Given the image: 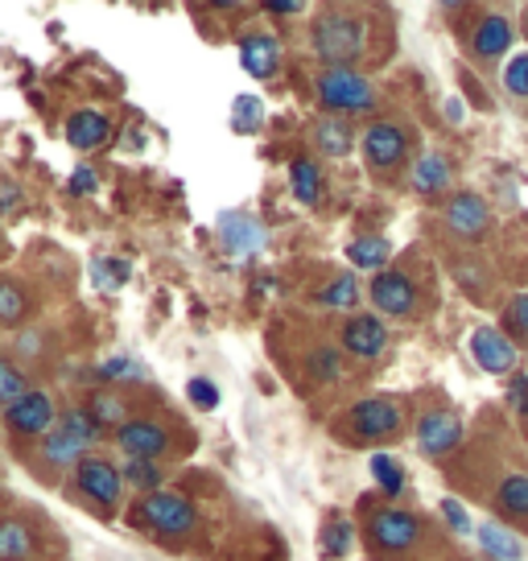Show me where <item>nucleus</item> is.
Listing matches in <instances>:
<instances>
[{
	"instance_id": "obj_1",
	"label": "nucleus",
	"mask_w": 528,
	"mask_h": 561,
	"mask_svg": "<svg viewBox=\"0 0 528 561\" xmlns=\"http://www.w3.org/2000/svg\"><path fill=\"white\" fill-rule=\"evenodd\" d=\"M314 50L326 67H352L368 46V25L347 9H326L314 21Z\"/></svg>"
},
{
	"instance_id": "obj_2",
	"label": "nucleus",
	"mask_w": 528,
	"mask_h": 561,
	"mask_svg": "<svg viewBox=\"0 0 528 561\" xmlns=\"http://www.w3.org/2000/svg\"><path fill=\"white\" fill-rule=\"evenodd\" d=\"M100 425L91 417L88 409H71V413H62L58 425H54L50 434L42 438V458L50 462V467H79L83 462V450H91L95 442H100Z\"/></svg>"
},
{
	"instance_id": "obj_3",
	"label": "nucleus",
	"mask_w": 528,
	"mask_h": 561,
	"mask_svg": "<svg viewBox=\"0 0 528 561\" xmlns=\"http://www.w3.org/2000/svg\"><path fill=\"white\" fill-rule=\"evenodd\" d=\"M318 100L322 107H331L335 116H355V112H368L376 104V88H371L368 75H359L355 67H326L318 75Z\"/></svg>"
},
{
	"instance_id": "obj_4",
	"label": "nucleus",
	"mask_w": 528,
	"mask_h": 561,
	"mask_svg": "<svg viewBox=\"0 0 528 561\" xmlns=\"http://www.w3.org/2000/svg\"><path fill=\"white\" fill-rule=\"evenodd\" d=\"M137 525L158 533V537H191L198 528V512H194L191 500L182 495H170V491H153V495H141V504L133 508Z\"/></svg>"
},
{
	"instance_id": "obj_5",
	"label": "nucleus",
	"mask_w": 528,
	"mask_h": 561,
	"mask_svg": "<svg viewBox=\"0 0 528 561\" xmlns=\"http://www.w3.org/2000/svg\"><path fill=\"white\" fill-rule=\"evenodd\" d=\"M368 545L376 553H388V558H401V553H413L417 541H422V516L405 508H376L368 516Z\"/></svg>"
},
{
	"instance_id": "obj_6",
	"label": "nucleus",
	"mask_w": 528,
	"mask_h": 561,
	"mask_svg": "<svg viewBox=\"0 0 528 561\" xmlns=\"http://www.w3.org/2000/svg\"><path fill=\"white\" fill-rule=\"evenodd\" d=\"M401 421H405L401 404L388 401V397H368V401H355L352 409H347V425H352L355 438H364V442L397 438Z\"/></svg>"
},
{
	"instance_id": "obj_7",
	"label": "nucleus",
	"mask_w": 528,
	"mask_h": 561,
	"mask_svg": "<svg viewBox=\"0 0 528 561\" xmlns=\"http://www.w3.org/2000/svg\"><path fill=\"white\" fill-rule=\"evenodd\" d=\"M4 425H9V434L13 438H46L54 425H58V409H54V397L50 392H37L30 388L18 404H9L4 409Z\"/></svg>"
},
{
	"instance_id": "obj_8",
	"label": "nucleus",
	"mask_w": 528,
	"mask_h": 561,
	"mask_svg": "<svg viewBox=\"0 0 528 561\" xmlns=\"http://www.w3.org/2000/svg\"><path fill=\"white\" fill-rule=\"evenodd\" d=\"M116 446L124 450V458H141V462H158V458L170 455V430L153 417H128L116 430Z\"/></svg>"
},
{
	"instance_id": "obj_9",
	"label": "nucleus",
	"mask_w": 528,
	"mask_h": 561,
	"mask_svg": "<svg viewBox=\"0 0 528 561\" xmlns=\"http://www.w3.org/2000/svg\"><path fill=\"white\" fill-rule=\"evenodd\" d=\"M368 298L376 301V310L388 318H413L417 314V285L401 273V268H384L376 273L368 285Z\"/></svg>"
},
{
	"instance_id": "obj_10",
	"label": "nucleus",
	"mask_w": 528,
	"mask_h": 561,
	"mask_svg": "<svg viewBox=\"0 0 528 561\" xmlns=\"http://www.w3.org/2000/svg\"><path fill=\"white\" fill-rule=\"evenodd\" d=\"M364 158H368V165L376 174H392L409 158V133L401 124L376 121L364 133Z\"/></svg>"
},
{
	"instance_id": "obj_11",
	"label": "nucleus",
	"mask_w": 528,
	"mask_h": 561,
	"mask_svg": "<svg viewBox=\"0 0 528 561\" xmlns=\"http://www.w3.org/2000/svg\"><path fill=\"white\" fill-rule=\"evenodd\" d=\"M74 488L88 495L95 508L112 512L116 508V500H120V488H124V474L107 462V458H83L79 467H74Z\"/></svg>"
},
{
	"instance_id": "obj_12",
	"label": "nucleus",
	"mask_w": 528,
	"mask_h": 561,
	"mask_svg": "<svg viewBox=\"0 0 528 561\" xmlns=\"http://www.w3.org/2000/svg\"><path fill=\"white\" fill-rule=\"evenodd\" d=\"M446 231L458 240H483L492 231V207L471 191H458L446 203Z\"/></svg>"
},
{
	"instance_id": "obj_13",
	"label": "nucleus",
	"mask_w": 528,
	"mask_h": 561,
	"mask_svg": "<svg viewBox=\"0 0 528 561\" xmlns=\"http://www.w3.org/2000/svg\"><path fill=\"white\" fill-rule=\"evenodd\" d=\"M471 359H475L483 371L504 376V371H516L520 351H516V343H512L504 331H495V327H479V331L471 334Z\"/></svg>"
},
{
	"instance_id": "obj_14",
	"label": "nucleus",
	"mask_w": 528,
	"mask_h": 561,
	"mask_svg": "<svg viewBox=\"0 0 528 561\" xmlns=\"http://www.w3.org/2000/svg\"><path fill=\"white\" fill-rule=\"evenodd\" d=\"M343 351L355 359H380L388 347V327L376 314H355L343 322Z\"/></svg>"
},
{
	"instance_id": "obj_15",
	"label": "nucleus",
	"mask_w": 528,
	"mask_h": 561,
	"mask_svg": "<svg viewBox=\"0 0 528 561\" xmlns=\"http://www.w3.org/2000/svg\"><path fill=\"white\" fill-rule=\"evenodd\" d=\"M458 442H462V421H458L455 413L434 409V413H425V417L417 421V446H422L425 458L450 455Z\"/></svg>"
},
{
	"instance_id": "obj_16",
	"label": "nucleus",
	"mask_w": 528,
	"mask_h": 561,
	"mask_svg": "<svg viewBox=\"0 0 528 561\" xmlns=\"http://www.w3.org/2000/svg\"><path fill=\"white\" fill-rule=\"evenodd\" d=\"M219 240L231 256H252L264 244V228L244 210H228V215H219Z\"/></svg>"
},
{
	"instance_id": "obj_17",
	"label": "nucleus",
	"mask_w": 528,
	"mask_h": 561,
	"mask_svg": "<svg viewBox=\"0 0 528 561\" xmlns=\"http://www.w3.org/2000/svg\"><path fill=\"white\" fill-rule=\"evenodd\" d=\"M240 67H244L252 79H268L273 70L282 67V42L273 34L240 37Z\"/></svg>"
},
{
	"instance_id": "obj_18",
	"label": "nucleus",
	"mask_w": 528,
	"mask_h": 561,
	"mask_svg": "<svg viewBox=\"0 0 528 561\" xmlns=\"http://www.w3.org/2000/svg\"><path fill=\"white\" fill-rule=\"evenodd\" d=\"M508 46H512V21L508 18H500V13L479 18L475 34H471V50H475V58L495 62L500 54H508Z\"/></svg>"
},
{
	"instance_id": "obj_19",
	"label": "nucleus",
	"mask_w": 528,
	"mask_h": 561,
	"mask_svg": "<svg viewBox=\"0 0 528 561\" xmlns=\"http://www.w3.org/2000/svg\"><path fill=\"white\" fill-rule=\"evenodd\" d=\"M107 133H112V124H107L104 112H95V107H79L71 121H67V145L71 149H100L107 140Z\"/></svg>"
},
{
	"instance_id": "obj_20",
	"label": "nucleus",
	"mask_w": 528,
	"mask_h": 561,
	"mask_svg": "<svg viewBox=\"0 0 528 561\" xmlns=\"http://www.w3.org/2000/svg\"><path fill=\"white\" fill-rule=\"evenodd\" d=\"M37 553V533L25 516H4L0 520V561H25Z\"/></svg>"
},
{
	"instance_id": "obj_21",
	"label": "nucleus",
	"mask_w": 528,
	"mask_h": 561,
	"mask_svg": "<svg viewBox=\"0 0 528 561\" xmlns=\"http://www.w3.org/2000/svg\"><path fill=\"white\" fill-rule=\"evenodd\" d=\"M450 182H455V170H450V161L441 158V153H422V158L413 161V191L425 194V198L446 194Z\"/></svg>"
},
{
	"instance_id": "obj_22",
	"label": "nucleus",
	"mask_w": 528,
	"mask_h": 561,
	"mask_svg": "<svg viewBox=\"0 0 528 561\" xmlns=\"http://www.w3.org/2000/svg\"><path fill=\"white\" fill-rule=\"evenodd\" d=\"M314 145L322 158H347L355 145V133H352V121H343V116H322L314 124Z\"/></svg>"
},
{
	"instance_id": "obj_23",
	"label": "nucleus",
	"mask_w": 528,
	"mask_h": 561,
	"mask_svg": "<svg viewBox=\"0 0 528 561\" xmlns=\"http://www.w3.org/2000/svg\"><path fill=\"white\" fill-rule=\"evenodd\" d=\"M88 413L95 417V425L100 430H120L124 421H128V404H124V397L116 392V388H95L88 401Z\"/></svg>"
},
{
	"instance_id": "obj_24",
	"label": "nucleus",
	"mask_w": 528,
	"mask_h": 561,
	"mask_svg": "<svg viewBox=\"0 0 528 561\" xmlns=\"http://www.w3.org/2000/svg\"><path fill=\"white\" fill-rule=\"evenodd\" d=\"M495 508L512 520H528V474H504L495 491Z\"/></svg>"
},
{
	"instance_id": "obj_25",
	"label": "nucleus",
	"mask_w": 528,
	"mask_h": 561,
	"mask_svg": "<svg viewBox=\"0 0 528 561\" xmlns=\"http://www.w3.org/2000/svg\"><path fill=\"white\" fill-rule=\"evenodd\" d=\"M388 240L384 236H359V240H352L347 244V261L355 264V268H371V273H384L388 264Z\"/></svg>"
},
{
	"instance_id": "obj_26",
	"label": "nucleus",
	"mask_w": 528,
	"mask_h": 561,
	"mask_svg": "<svg viewBox=\"0 0 528 561\" xmlns=\"http://www.w3.org/2000/svg\"><path fill=\"white\" fill-rule=\"evenodd\" d=\"M30 314V294L13 277H0V327H21Z\"/></svg>"
},
{
	"instance_id": "obj_27",
	"label": "nucleus",
	"mask_w": 528,
	"mask_h": 561,
	"mask_svg": "<svg viewBox=\"0 0 528 561\" xmlns=\"http://www.w3.org/2000/svg\"><path fill=\"white\" fill-rule=\"evenodd\" d=\"M475 537H479V549H483L487 558H495V561H520V541H516L512 533H504L500 525H479Z\"/></svg>"
},
{
	"instance_id": "obj_28",
	"label": "nucleus",
	"mask_w": 528,
	"mask_h": 561,
	"mask_svg": "<svg viewBox=\"0 0 528 561\" xmlns=\"http://www.w3.org/2000/svg\"><path fill=\"white\" fill-rule=\"evenodd\" d=\"M289 182H294L298 203H318L322 198V170L310 158H298L289 165Z\"/></svg>"
},
{
	"instance_id": "obj_29",
	"label": "nucleus",
	"mask_w": 528,
	"mask_h": 561,
	"mask_svg": "<svg viewBox=\"0 0 528 561\" xmlns=\"http://www.w3.org/2000/svg\"><path fill=\"white\" fill-rule=\"evenodd\" d=\"M25 392H30V376H25V368H21L18 359L0 355V409L18 404Z\"/></svg>"
},
{
	"instance_id": "obj_30",
	"label": "nucleus",
	"mask_w": 528,
	"mask_h": 561,
	"mask_svg": "<svg viewBox=\"0 0 528 561\" xmlns=\"http://www.w3.org/2000/svg\"><path fill=\"white\" fill-rule=\"evenodd\" d=\"M371 474H376V483H380V491H384L388 500H397L405 491V467L392 455H384V450L371 455Z\"/></svg>"
},
{
	"instance_id": "obj_31",
	"label": "nucleus",
	"mask_w": 528,
	"mask_h": 561,
	"mask_svg": "<svg viewBox=\"0 0 528 561\" xmlns=\"http://www.w3.org/2000/svg\"><path fill=\"white\" fill-rule=\"evenodd\" d=\"M124 483H133L137 491H145V495H153L161 483V471L158 462H141V458H128V467H124Z\"/></svg>"
},
{
	"instance_id": "obj_32",
	"label": "nucleus",
	"mask_w": 528,
	"mask_h": 561,
	"mask_svg": "<svg viewBox=\"0 0 528 561\" xmlns=\"http://www.w3.org/2000/svg\"><path fill=\"white\" fill-rule=\"evenodd\" d=\"M355 541V528L352 520H331V525L322 528V549H326V558H343Z\"/></svg>"
},
{
	"instance_id": "obj_33",
	"label": "nucleus",
	"mask_w": 528,
	"mask_h": 561,
	"mask_svg": "<svg viewBox=\"0 0 528 561\" xmlns=\"http://www.w3.org/2000/svg\"><path fill=\"white\" fill-rule=\"evenodd\" d=\"M318 301L322 306H338V310H347V306H355L359 301V289H355V277H335L322 294H318Z\"/></svg>"
},
{
	"instance_id": "obj_34",
	"label": "nucleus",
	"mask_w": 528,
	"mask_h": 561,
	"mask_svg": "<svg viewBox=\"0 0 528 561\" xmlns=\"http://www.w3.org/2000/svg\"><path fill=\"white\" fill-rule=\"evenodd\" d=\"M504 327H508L512 343H516V339L528 343V294H520V298H512L508 306H504Z\"/></svg>"
},
{
	"instance_id": "obj_35",
	"label": "nucleus",
	"mask_w": 528,
	"mask_h": 561,
	"mask_svg": "<svg viewBox=\"0 0 528 561\" xmlns=\"http://www.w3.org/2000/svg\"><path fill=\"white\" fill-rule=\"evenodd\" d=\"M261 116H264V107L256 95H240V100H236V133H256V128H261Z\"/></svg>"
},
{
	"instance_id": "obj_36",
	"label": "nucleus",
	"mask_w": 528,
	"mask_h": 561,
	"mask_svg": "<svg viewBox=\"0 0 528 561\" xmlns=\"http://www.w3.org/2000/svg\"><path fill=\"white\" fill-rule=\"evenodd\" d=\"M133 376H141V368H137V364H133L124 351L100 364V380H104V385H120V380H133Z\"/></svg>"
},
{
	"instance_id": "obj_37",
	"label": "nucleus",
	"mask_w": 528,
	"mask_h": 561,
	"mask_svg": "<svg viewBox=\"0 0 528 561\" xmlns=\"http://www.w3.org/2000/svg\"><path fill=\"white\" fill-rule=\"evenodd\" d=\"M504 88L516 100H528V54H516L508 67H504Z\"/></svg>"
},
{
	"instance_id": "obj_38",
	"label": "nucleus",
	"mask_w": 528,
	"mask_h": 561,
	"mask_svg": "<svg viewBox=\"0 0 528 561\" xmlns=\"http://www.w3.org/2000/svg\"><path fill=\"white\" fill-rule=\"evenodd\" d=\"M186 397H191L194 409H203V413H211L215 404H219V388L207 380V376H194L191 385H186Z\"/></svg>"
},
{
	"instance_id": "obj_39",
	"label": "nucleus",
	"mask_w": 528,
	"mask_h": 561,
	"mask_svg": "<svg viewBox=\"0 0 528 561\" xmlns=\"http://www.w3.org/2000/svg\"><path fill=\"white\" fill-rule=\"evenodd\" d=\"M91 273H95V280H100L104 289H116L120 280H128L133 268H128V261H95L91 264Z\"/></svg>"
},
{
	"instance_id": "obj_40",
	"label": "nucleus",
	"mask_w": 528,
	"mask_h": 561,
	"mask_svg": "<svg viewBox=\"0 0 528 561\" xmlns=\"http://www.w3.org/2000/svg\"><path fill=\"white\" fill-rule=\"evenodd\" d=\"M335 371H338V351L318 347L314 359H310V376H314V380H335Z\"/></svg>"
},
{
	"instance_id": "obj_41",
	"label": "nucleus",
	"mask_w": 528,
	"mask_h": 561,
	"mask_svg": "<svg viewBox=\"0 0 528 561\" xmlns=\"http://www.w3.org/2000/svg\"><path fill=\"white\" fill-rule=\"evenodd\" d=\"M441 516L450 520V528H455V533H475V525L467 520V508H462L458 500H441Z\"/></svg>"
},
{
	"instance_id": "obj_42",
	"label": "nucleus",
	"mask_w": 528,
	"mask_h": 561,
	"mask_svg": "<svg viewBox=\"0 0 528 561\" xmlns=\"http://www.w3.org/2000/svg\"><path fill=\"white\" fill-rule=\"evenodd\" d=\"M508 404L520 413V417H528V376H516L508 388Z\"/></svg>"
},
{
	"instance_id": "obj_43",
	"label": "nucleus",
	"mask_w": 528,
	"mask_h": 561,
	"mask_svg": "<svg viewBox=\"0 0 528 561\" xmlns=\"http://www.w3.org/2000/svg\"><path fill=\"white\" fill-rule=\"evenodd\" d=\"M95 182H100V178H95V170H91V165H79V170L71 174V191L74 194H91V191H95Z\"/></svg>"
},
{
	"instance_id": "obj_44",
	"label": "nucleus",
	"mask_w": 528,
	"mask_h": 561,
	"mask_svg": "<svg viewBox=\"0 0 528 561\" xmlns=\"http://www.w3.org/2000/svg\"><path fill=\"white\" fill-rule=\"evenodd\" d=\"M264 9H268V13H277V18H294V13H301L298 0H268Z\"/></svg>"
}]
</instances>
